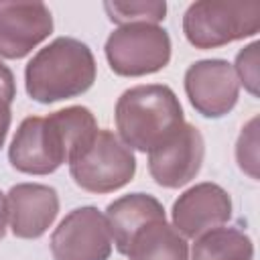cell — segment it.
Returning <instances> with one entry per match:
<instances>
[{"instance_id":"obj_1","label":"cell","mask_w":260,"mask_h":260,"mask_svg":"<svg viewBox=\"0 0 260 260\" xmlns=\"http://www.w3.org/2000/svg\"><path fill=\"white\" fill-rule=\"evenodd\" d=\"M98 132L95 116L85 106H67L49 116L24 118L8 146V162L24 175H51Z\"/></svg>"},{"instance_id":"obj_2","label":"cell","mask_w":260,"mask_h":260,"mask_svg":"<svg viewBox=\"0 0 260 260\" xmlns=\"http://www.w3.org/2000/svg\"><path fill=\"white\" fill-rule=\"evenodd\" d=\"M91 49L73 37H57L39 49L24 67V89L39 104H57L83 95L95 81Z\"/></svg>"},{"instance_id":"obj_3","label":"cell","mask_w":260,"mask_h":260,"mask_svg":"<svg viewBox=\"0 0 260 260\" xmlns=\"http://www.w3.org/2000/svg\"><path fill=\"white\" fill-rule=\"evenodd\" d=\"M114 120L118 138L128 148L150 152L185 124V114L169 85L142 83L122 91L116 102Z\"/></svg>"},{"instance_id":"obj_4","label":"cell","mask_w":260,"mask_h":260,"mask_svg":"<svg viewBox=\"0 0 260 260\" xmlns=\"http://www.w3.org/2000/svg\"><path fill=\"white\" fill-rule=\"evenodd\" d=\"M260 30V2L199 0L183 14V32L199 51L217 49Z\"/></svg>"},{"instance_id":"obj_5","label":"cell","mask_w":260,"mask_h":260,"mask_svg":"<svg viewBox=\"0 0 260 260\" xmlns=\"http://www.w3.org/2000/svg\"><path fill=\"white\" fill-rule=\"evenodd\" d=\"M73 183L95 195L114 193L126 187L136 175V156L118 134L98 128L93 138L69 160Z\"/></svg>"},{"instance_id":"obj_6","label":"cell","mask_w":260,"mask_h":260,"mask_svg":"<svg viewBox=\"0 0 260 260\" xmlns=\"http://www.w3.org/2000/svg\"><path fill=\"white\" fill-rule=\"evenodd\" d=\"M171 37L158 24H124L110 32L104 53L110 69L120 77H144L165 69L171 61Z\"/></svg>"},{"instance_id":"obj_7","label":"cell","mask_w":260,"mask_h":260,"mask_svg":"<svg viewBox=\"0 0 260 260\" xmlns=\"http://www.w3.org/2000/svg\"><path fill=\"white\" fill-rule=\"evenodd\" d=\"M112 246L106 213L93 205L71 209L51 234L55 260H108Z\"/></svg>"},{"instance_id":"obj_8","label":"cell","mask_w":260,"mask_h":260,"mask_svg":"<svg viewBox=\"0 0 260 260\" xmlns=\"http://www.w3.org/2000/svg\"><path fill=\"white\" fill-rule=\"evenodd\" d=\"M189 104L203 118H223L240 98V81L225 59H199L191 63L183 77Z\"/></svg>"},{"instance_id":"obj_9","label":"cell","mask_w":260,"mask_h":260,"mask_svg":"<svg viewBox=\"0 0 260 260\" xmlns=\"http://www.w3.org/2000/svg\"><path fill=\"white\" fill-rule=\"evenodd\" d=\"M203 156L205 140L201 130L185 122L173 136L148 152V173L156 185L179 189L199 175Z\"/></svg>"},{"instance_id":"obj_10","label":"cell","mask_w":260,"mask_h":260,"mask_svg":"<svg viewBox=\"0 0 260 260\" xmlns=\"http://www.w3.org/2000/svg\"><path fill=\"white\" fill-rule=\"evenodd\" d=\"M234 203L230 193L211 181L197 183L183 191L171 209L173 228L185 238L195 240L201 234L225 225L232 217Z\"/></svg>"},{"instance_id":"obj_11","label":"cell","mask_w":260,"mask_h":260,"mask_svg":"<svg viewBox=\"0 0 260 260\" xmlns=\"http://www.w3.org/2000/svg\"><path fill=\"white\" fill-rule=\"evenodd\" d=\"M53 26V14L47 4L0 0V57H26L49 39Z\"/></svg>"},{"instance_id":"obj_12","label":"cell","mask_w":260,"mask_h":260,"mask_svg":"<svg viewBox=\"0 0 260 260\" xmlns=\"http://www.w3.org/2000/svg\"><path fill=\"white\" fill-rule=\"evenodd\" d=\"M6 199L10 230L20 240H39L59 215V195L43 183H16Z\"/></svg>"},{"instance_id":"obj_13","label":"cell","mask_w":260,"mask_h":260,"mask_svg":"<svg viewBox=\"0 0 260 260\" xmlns=\"http://www.w3.org/2000/svg\"><path fill=\"white\" fill-rule=\"evenodd\" d=\"M162 217H167L165 207L150 193H128V195L114 199L106 207V219L110 225L112 242L122 256L126 252L130 238L142 225L154 219H162Z\"/></svg>"},{"instance_id":"obj_14","label":"cell","mask_w":260,"mask_h":260,"mask_svg":"<svg viewBox=\"0 0 260 260\" xmlns=\"http://www.w3.org/2000/svg\"><path fill=\"white\" fill-rule=\"evenodd\" d=\"M124 256L128 260H189V246L162 217L142 225L130 238Z\"/></svg>"},{"instance_id":"obj_15","label":"cell","mask_w":260,"mask_h":260,"mask_svg":"<svg viewBox=\"0 0 260 260\" xmlns=\"http://www.w3.org/2000/svg\"><path fill=\"white\" fill-rule=\"evenodd\" d=\"M191 260H254V244L240 225H219L195 238Z\"/></svg>"},{"instance_id":"obj_16","label":"cell","mask_w":260,"mask_h":260,"mask_svg":"<svg viewBox=\"0 0 260 260\" xmlns=\"http://www.w3.org/2000/svg\"><path fill=\"white\" fill-rule=\"evenodd\" d=\"M104 10L108 18L118 24H158L167 16V2L165 0H108L104 2Z\"/></svg>"},{"instance_id":"obj_17","label":"cell","mask_w":260,"mask_h":260,"mask_svg":"<svg viewBox=\"0 0 260 260\" xmlns=\"http://www.w3.org/2000/svg\"><path fill=\"white\" fill-rule=\"evenodd\" d=\"M236 160L242 173L254 181L258 179V116L250 118L242 128L236 142Z\"/></svg>"},{"instance_id":"obj_18","label":"cell","mask_w":260,"mask_h":260,"mask_svg":"<svg viewBox=\"0 0 260 260\" xmlns=\"http://www.w3.org/2000/svg\"><path fill=\"white\" fill-rule=\"evenodd\" d=\"M258 49L260 43L254 41L248 47H244L242 51H238L236 55V63L232 65L236 71V77L240 81V85H244V89L248 93H252L254 98L258 95V83H260V71H258Z\"/></svg>"},{"instance_id":"obj_19","label":"cell","mask_w":260,"mask_h":260,"mask_svg":"<svg viewBox=\"0 0 260 260\" xmlns=\"http://www.w3.org/2000/svg\"><path fill=\"white\" fill-rule=\"evenodd\" d=\"M0 95L14 102L16 98V81H14V73L10 71V67L6 63L0 61Z\"/></svg>"},{"instance_id":"obj_20","label":"cell","mask_w":260,"mask_h":260,"mask_svg":"<svg viewBox=\"0 0 260 260\" xmlns=\"http://www.w3.org/2000/svg\"><path fill=\"white\" fill-rule=\"evenodd\" d=\"M10 124H12V102L0 95V148L6 142Z\"/></svg>"},{"instance_id":"obj_21","label":"cell","mask_w":260,"mask_h":260,"mask_svg":"<svg viewBox=\"0 0 260 260\" xmlns=\"http://www.w3.org/2000/svg\"><path fill=\"white\" fill-rule=\"evenodd\" d=\"M6 228H8V199L0 191V240L6 236Z\"/></svg>"}]
</instances>
